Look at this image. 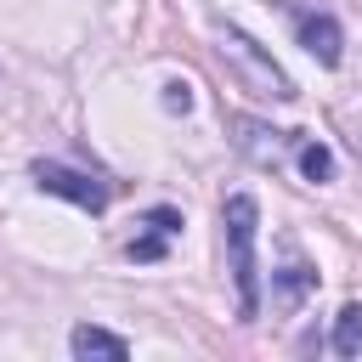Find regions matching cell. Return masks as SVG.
Masks as SVG:
<instances>
[{
  "label": "cell",
  "instance_id": "cell-9",
  "mask_svg": "<svg viewBox=\"0 0 362 362\" xmlns=\"http://www.w3.org/2000/svg\"><path fill=\"white\" fill-rule=\"evenodd\" d=\"M300 170H305L311 181H328V175H334V153H328L322 141H300Z\"/></svg>",
  "mask_w": 362,
  "mask_h": 362
},
{
  "label": "cell",
  "instance_id": "cell-6",
  "mask_svg": "<svg viewBox=\"0 0 362 362\" xmlns=\"http://www.w3.org/2000/svg\"><path fill=\"white\" fill-rule=\"evenodd\" d=\"M232 130H238V147H243L249 158H260V164H277L283 147H288L283 130H266V124H249V119H232Z\"/></svg>",
  "mask_w": 362,
  "mask_h": 362
},
{
  "label": "cell",
  "instance_id": "cell-3",
  "mask_svg": "<svg viewBox=\"0 0 362 362\" xmlns=\"http://www.w3.org/2000/svg\"><path fill=\"white\" fill-rule=\"evenodd\" d=\"M34 187H40V192H51V198L79 204V209H90V215H102V209H107V187H102L96 175L68 170V164H51V158H40V164H34Z\"/></svg>",
  "mask_w": 362,
  "mask_h": 362
},
{
  "label": "cell",
  "instance_id": "cell-5",
  "mask_svg": "<svg viewBox=\"0 0 362 362\" xmlns=\"http://www.w3.org/2000/svg\"><path fill=\"white\" fill-rule=\"evenodd\" d=\"M300 45H305L322 68H334L339 51H345V34H339V23H334L328 11H317V17H300Z\"/></svg>",
  "mask_w": 362,
  "mask_h": 362
},
{
  "label": "cell",
  "instance_id": "cell-2",
  "mask_svg": "<svg viewBox=\"0 0 362 362\" xmlns=\"http://www.w3.org/2000/svg\"><path fill=\"white\" fill-rule=\"evenodd\" d=\"M221 57H226V68L238 74L243 90L272 96V102H294V79H288V74L272 62V51H260L243 28H221Z\"/></svg>",
  "mask_w": 362,
  "mask_h": 362
},
{
  "label": "cell",
  "instance_id": "cell-8",
  "mask_svg": "<svg viewBox=\"0 0 362 362\" xmlns=\"http://www.w3.org/2000/svg\"><path fill=\"white\" fill-rule=\"evenodd\" d=\"M272 277H277V305H294V300L317 283V272H311V266H300V260H288V266H283V272H272Z\"/></svg>",
  "mask_w": 362,
  "mask_h": 362
},
{
  "label": "cell",
  "instance_id": "cell-11",
  "mask_svg": "<svg viewBox=\"0 0 362 362\" xmlns=\"http://www.w3.org/2000/svg\"><path fill=\"white\" fill-rule=\"evenodd\" d=\"M130 255H136V260H158V255H164V232L153 226V238H136V243H130Z\"/></svg>",
  "mask_w": 362,
  "mask_h": 362
},
{
  "label": "cell",
  "instance_id": "cell-4",
  "mask_svg": "<svg viewBox=\"0 0 362 362\" xmlns=\"http://www.w3.org/2000/svg\"><path fill=\"white\" fill-rule=\"evenodd\" d=\"M68 351L79 356V362H124L130 356V339H119V334H107V328H96V322H79L74 334H68Z\"/></svg>",
  "mask_w": 362,
  "mask_h": 362
},
{
  "label": "cell",
  "instance_id": "cell-10",
  "mask_svg": "<svg viewBox=\"0 0 362 362\" xmlns=\"http://www.w3.org/2000/svg\"><path fill=\"white\" fill-rule=\"evenodd\" d=\"M164 107H170V113H187V107H192V85H187V79H170V85H164Z\"/></svg>",
  "mask_w": 362,
  "mask_h": 362
},
{
  "label": "cell",
  "instance_id": "cell-1",
  "mask_svg": "<svg viewBox=\"0 0 362 362\" xmlns=\"http://www.w3.org/2000/svg\"><path fill=\"white\" fill-rule=\"evenodd\" d=\"M221 226H226V255H232V283H238V317L249 322L260 311V266H255V226H260V209L249 192H232L226 209H221Z\"/></svg>",
  "mask_w": 362,
  "mask_h": 362
},
{
  "label": "cell",
  "instance_id": "cell-7",
  "mask_svg": "<svg viewBox=\"0 0 362 362\" xmlns=\"http://www.w3.org/2000/svg\"><path fill=\"white\" fill-rule=\"evenodd\" d=\"M334 351H339V356H356V351H362V305H356V300L334 317Z\"/></svg>",
  "mask_w": 362,
  "mask_h": 362
}]
</instances>
